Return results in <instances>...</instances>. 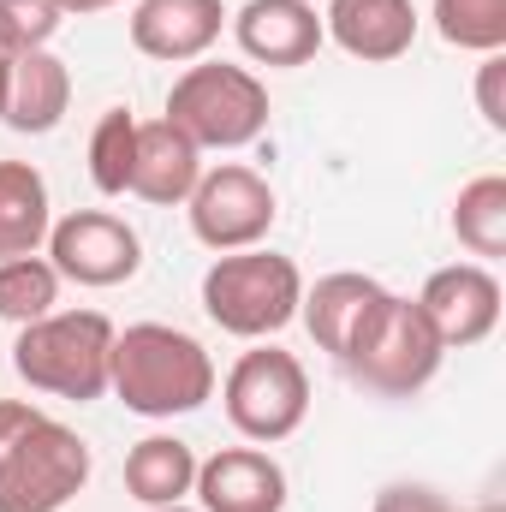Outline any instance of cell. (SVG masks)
I'll return each instance as SVG.
<instances>
[{"label": "cell", "mask_w": 506, "mask_h": 512, "mask_svg": "<svg viewBox=\"0 0 506 512\" xmlns=\"http://www.w3.org/2000/svg\"><path fill=\"white\" fill-rule=\"evenodd\" d=\"M6 78H12V54L0 48V114H6Z\"/></svg>", "instance_id": "obj_29"}, {"label": "cell", "mask_w": 506, "mask_h": 512, "mask_svg": "<svg viewBox=\"0 0 506 512\" xmlns=\"http://www.w3.org/2000/svg\"><path fill=\"white\" fill-rule=\"evenodd\" d=\"M60 304V274L48 256H6L0 262V322H36Z\"/></svg>", "instance_id": "obj_21"}, {"label": "cell", "mask_w": 506, "mask_h": 512, "mask_svg": "<svg viewBox=\"0 0 506 512\" xmlns=\"http://www.w3.org/2000/svg\"><path fill=\"white\" fill-rule=\"evenodd\" d=\"M417 310L429 316V328L441 334L447 352L483 346L501 322V280H495L489 262H447L423 280Z\"/></svg>", "instance_id": "obj_10"}, {"label": "cell", "mask_w": 506, "mask_h": 512, "mask_svg": "<svg viewBox=\"0 0 506 512\" xmlns=\"http://www.w3.org/2000/svg\"><path fill=\"white\" fill-rule=\"evenodd\" d=\"M298 298H304L298 262L280 251H262V245L215 256L209 274H203V310L233 340L280 334L286 322H298Z\"/></svg>", "instance_id": "obj_3"}, {"label": "cell", "mask_w": 506, "mask_h": 512, "mask_svg": "<svg viewBox=\"0 0 506 512\" xmlns=\"http://www.w3.org/2000/svg\"><path fill=\"white\" fill-rule=\"evenodd\" d=\"M72 108V72L54 48H24L12 54V78H6V126L24 137H42L66 120Z\"/></svg>", "instance_id": "obj_17"}, {"label": "cell", "mask_w": 506, "mask_h": 512, "mask_svg": "<svg viewBox=\"0 0 506 512\" xmlns=\"http://www.w3.org/2000/svg\"><path fill=\"white\" fill-rule=\"evenodd\" d=\"M453 239L471 256H483V262L506 256V179L501 173H477L453 197Z\"/></svg>", "instance_id": "obj_20"}, {"label": "cell", "mask_w": 506, "mask_h": 512, "mask_svg": "<svg viewBox=\"0 0 506 512\" xmlns=\"http://www.w3.org/2000/svg\"><path fill=\"white\" fill-rule=\"evenodd\" d=\"M60 24H66V6L60 0H0V48L6 54L48 48Z\"/></svg>", "instance_id": "obj_24"}, {"label": "cell", "mask_w": 506, "mask_h": 512, "mask_svg": "<svg viewBox=\"0 0 506 512\" xmlns=\"http://www.w3.org/2000/svg\"><path fill=\"white\" fill-rule=\"evenodd\" d=\"M233 36L256 66H310L328 42L310 0H245L233 12Z\"/></svg>", "instance_id": "obj_14"}, {"label": "cell", "mask_w": 506, "mask_h": 512, "mask_svg": "<svg viewBox=\"0 0 506 512\" xmlns=\"http://www.w3.org/2000/svg\"><path fill=\"white\" fill-rule=\"evenodd\" d=\"M203 179V149L173 120H137V161H131V197L155 209H179Z\"/></svg>", "instance_id": "obj_16"}, {"label": "cell", "mask_w": 506, "mask_h": 512, "mask_svg": "<svg viewBox=\"0 0 506 512\" xmlns=\"http://www.w3.org/2000/svg\"><path fill=\"white\" fill-rule=\"evenodd\" d=\"M42 405H30V399H0V453L30 429V417H36Z\"/></svg>", "instance_id": "obj_27"}, {"label": "cell", "mask_w": 506, "mask_h": 512, "mask_svg": "<svg viewBox=\"0 0 506 512\" xmlns=\"http://www.w3.org/2000/svg\"><path fill=\"white\" fill-rule=\"evenodd\" d=\"M441 358H447V346L429 328V316L417 310V298L387 292L370 328L358 334V346L346 352V370L358 387H370L381 399H411L441 376Z\"/></svg>", "instance_id": "obj_6"}, {"label": "cell", "mask_w": 506, "mask_h": 512, "mask_svg": "<svg viewBox=\"0 0 506 512\" xmlns=\"http://www.w3.org/2000/svg\"><path fill=\"white\" fill-rule=\"evenodd\" d=\"M191 495L203 512H286V471L262 447H221L197 459Z\"/></svg>", "instance_id": "obj_11"}, {"label": "cell", "mask_w": 506, "mask_h": 512, "mask_svg": "<svg viewBox=\"0 0 506 512\" xmlns=\"http://www.w3.org/2000/svg\"><path fill=\"white\" fill-rule=\"evenodd\" d=\"M370 512H459V507L441 489H429V483H387Z\"/></svg>", "instance_id": "obj_25"}, {"label": "cell", "mask_w": 506, "mask_h": 512, "mask_svg": "<svg viewBox=\"0 0 506 512\" xmlns=\"http://www.w3.org/2000/svg\"><path fill=\"white\" fill-rule=\"evenodd\" d=\"M114 322L102 310H48L18 328L12 340V370L48 399H102L114 370Z\"/></svg>", "instance_id": "obj_2"}, {"label": "cell", "mask_w": 506, "mask_h": 512, "mask_svg": "<svg viewBox=\"0 0 506 512\" xmlns=\"http://www.w3.org/2000/svg\"><path fill=\"white\" fill-rule=\"evenodd\" d=\"M48 262L60 280L108 292V286H126L143 268V239L114 209H72L48 227Z\"/></svg>", "instance_id": "obj_9"}, {"label": "cell", "mask_w": 506, "mask_h": 512, "mask_svg": "<svg viewBox=\"0 0 506 512\" xmlns=\"http://www.w3.org/2000/svg\"><path fill=\"white\" fill-rule=\"evenodd\" d=\"M322 36L340 42L352 60L387 66V60L411 54V42H417V6L411 0H328Z\"/></svg>", "instance_id": "obj_15"}, {"label": "cell", "mask_w": 506, "mask_h": 512, "mask_svg": "<svg viewBox=\"0 0 506 512\" xmlns=\"http://www.w3.org/2000/svg\"><path fill=\"white\" fill-rule=\"evenodd\" d=\"M161 120H173L197 149H245L268 131V84L251 66L197 60L173 78Z\"/></svg>", "instance_id": "obj_4"}, {"label": "cell", "mask_w": 506, "mask_h": 512, "mask_svg": "<svg viewBox=\"0 0 506 512\" xmlns=\"http://www.w3.org/2000/svg\"><path fill=\"white\" fill-rule=\"evenodd\" d=\"M435 30L447 48L465 54H501L506 48V0H435Z\"/></svg>", "instance_id": "obj_22"}, {"label": "cell", "mask_w": 506, "mask_h": 512, "mask_svg": "<svg viewBox=\"0 0 506 512\" xmlns=\"http://www.w3.org/2000/svg\"><path fill=\"white\" fill-rule=\"evenodd\" d=\"M221 405H227V423H233L245 441L274 447V441L298 435L304 417H310V370H304L292 352H280V346H251V352L227 370Z\"/></svg>", "instance_id": "obj_7"}, {"label": "cell", "mask_w": 506, "mask_h": 512, "mask_svg": "<svg viewBox=\"0 0 506 512\" xmlns=\"http://www.w3.org/2000/svg\"><path fill=\"white\" fill-rule=\"evenodd\" d=\"M197 483V453L179 435H143L126 453V495L137 507H179Z\"/></svg>", "instance_id": "obj_19"}, {"label": "cell", "mask_w": 506, "mask_h": 512, "mask_svg": "<svg viewBox=\"0 0 506 512\" xmlns=\"http://www.w3.org/2000/svg\"><path fill=\"white\" fill-rule=\"evenodd\" d=\"M477 108L495 131H506V54H483L477 66Z\"/></svg>", "instance_id": "obj_26"}, {"label": "cell", "mask_w": 506, "mask_h": 512, "mask_svg": "<svg viewBox=\"0 0 506 512\" xmlns=\"http://www.w3.org/2000/svg\"><path fill=\"white\" fill-rule=\"evenodd\" d=\"M131 161H137V120H131V108H108L90 131V185L102 197H126Z\"/></svg>", "instance_id": "obj_23"}, {"label": "cell", "mask_w": 506, "mask_h": 512, "mask_svg": "<svg viewBox=\"0 0 506 512\" xmlns=\"http://www.w3.org/2000/svg\"><path fill=\"white\" fill-rule=\"evenodd\" d=\"M90 471H96L90 441H84L72 423L36 411L30 429L0 453V512H60V507H72V501L84 495Z\"/></svg>", "instance_id": "obj_5"}, {"label": "cell", "mask_w": 506, "mask_h": 512, "mask_svg": "<svg viewBox=\"0 0 506 512\" xmlns=\"http://www.w3.org/2000/svg\"><path fill=\"white\" fill-rule=\"evenodd\" d=\"M185 215H191V233L197 245H209L215 256L227 251H251L268 239L280 203H274V185L245 167V161H221V167H203L197 191L185 197Z\"/></svg>", "instance_id": "obj_8"}, {"label": "cell", "mask_w": 506, "mask_h": 512, "mask_svg": "<svg viewBox=\"0 0 506 512\" xmlns=\"http://www.w3.org/2000/svg\"><path fill=\"white\" fill-rule=\"evenodd\" d=\"M149 512H203V507H185V501H179V507H149Z\"/></svg>", "instance_id": "obj_30"}, {"label": "cell", "mask_w": 506, "mask_h": 512, "mask_svg": "<svg viewBox=\"0 0 506 512\" xmlns=\"http://www.w3.org/2000/svg\"><path fill=\"white\" fill-rule=\"evenodd\" d=\"M108 393H120V405L137 417H185L215 399V358L185 328L131 322L126 334H114Z\"/></svg>", "instance_id": "obj_1"}, {"label": "cell", "mask_w": 506, "mask_h": 512, "mask_svg": "<svg viewBox=\"0 0 506 512\" xmlns=\"http://www.w3.org/2000/svg\"><path fill=\"white\" fill-rule=\"evenodd\" d=\"M227 30V6L221 0H137L131 12V48L167 66L203 60Z\"/></svg>", "instance_id": "obj_13"}, {"label": "cell", "mask_w": 506, "mask_h": 512, "mask_svg": "<svg viewBox=\"0 0 506 512\" xmlns=\"http://www.w3.org/2000/svg\"><path fill=\"white\" fill-rule=\"evenodd\" d=\"M48 227H54L48 179L30 161H0V262L36 256L48 245Z\"/></svg>", "instance_id": "obj_18"}, {"label": "cell", "mask_w": 506, "mask_h": 512, "mask_svg": "<svg viewBox=\"0 0 506 512\" xmlns=\"http://www.w3.org/2000/svg\"><path fill=\"white\" fill-rule=\"evenodd\" d=\"M381 298H387V286H381L376 274H352V268H340V274H322L316 286H304L298 316H304L310 340H316L328 358L346 364V352H352L358 334L370 328V316L381 310Z\"/></svg>", "instance_id": "obj_12"}, {"label": "cell", "mask_w": 506, "mask_h": 512, "mask_svg": "<svg viewBox=\"0 0 506 512\" xmlns=\"http://www.w3.org/2000/svg\"><path fill=\"white\" fill-rule=\"evenodd\" d=\"M66 6V18H90V12H108V6H120V0H60Z\"/></svg>", "instance_id": "obj_28"}]
</instances>
